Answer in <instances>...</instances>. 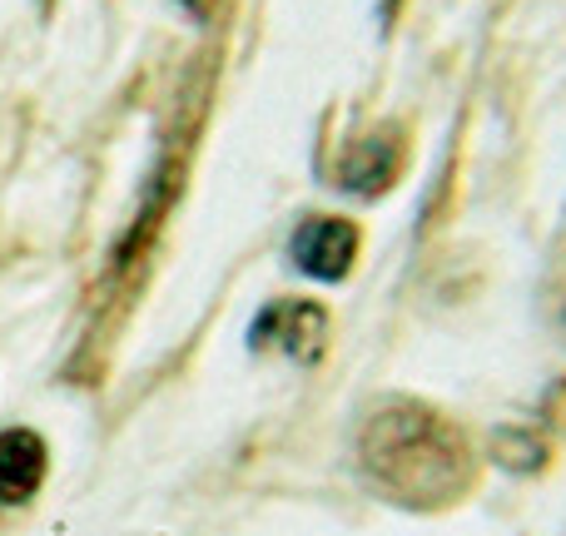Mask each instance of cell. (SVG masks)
I'll return each instance as SVG.
<instances>
[{
    "label": "cell",
    "mask_w": 566,
    "mask_h": 536,
    "mask_svg": "<svg viewBox=\"0 0 566 536\" xmlns=\"http://www.w3.org/2000/svg\"><path fill=\"white\" fill-rule=\"evenodd\" d=\"M50 472V448L40 432L6 428L0 432V507H25Z\"/></svg>",
    "instance_id": "obj_4"
},
{
    "label": "cell",
    "mask_w": 566,
    "mask_h": 536,
    "mask_svg": "<svg viewBox=\"0 0 566 536\" xmlns=\"http://www.w3.org/2000/svg\"><path fill=\"white\" fill-rule=\"evenodd\" d=\"M358 462L382 497L402 507H448L472 487V448L462 428L422 402H388L358 432Z\"/></svg>",
    "instance_id": "obj_1"
},
{
    "label": "cell",
    "mask_w": 566,
    "mask_h": 536,
    "mask_svg": "<svg viewBox=\"0 0 566 536\" xmlns=\"http://www.w3.org/2000/svg\"><path fill=\"white\" fill-rule=\"evenodd\" d=\"M353 259H358V229L348 219H308L293 234V269L318 283L348 278Z\"/></svg>",
    "instance_id": "obj_3"
},
{
    "label": "cell",
    "mask_w": 566,
    "mask_h": 536,
    "mask_svg": "<svg viewBox=\"0 0 566 536\" xmlns=\"http://www.w3.org/2000/svg\"><path fill=\"white\" fill-rule=\"evenodd\" d=\"M249 343H254L259 353H283L289 362L308 368V362H318L323 348H328V313L308 298L269 303L254 318V338Z\"/></svg>",
    "instance_id": "obj_2"
}]
</instances>
